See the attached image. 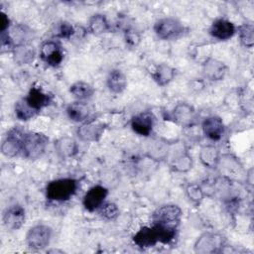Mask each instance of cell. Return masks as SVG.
<instances>
[{
	"instance_id": "obj_32",
	"label": "cell",
	"mask_w": 254,
	"mask_h": 254,
	"mask_svg": "<svg viewBox=\"0 0 254 254\" xmlns=\"http://www.w3.org/2000/svg\"><path fill=\"white\" fill-rule=\"evenodd\" d=\"M75 34V28L66 21H63L57 28V37L61 39L70 40Z\"/></svg>"
},
{
	"instance_id": "obj_21",
	"label": "cell",
	"mask_w": 254,
	"mask_h": 254,
	"mask_svg": "<svg viewBox=\"0 0 254 254\" xmlns=\"http://www.w3.org/2000/svg\"><path fill=\"white\" fill-rule=\"evenodd\" d=\"M176 73L177 71L172 65L163 63L155 67L152 72V77L159 86H166L174 80Z\"/></svg>"
},
{
	"instance_id": "obj_8",
	"label": "cell",
	"mask_w": 254,
	"mask_h": 254,
	"mask_svg": "<svg viewBox=\"0 0 254 254\" xmlns=\"http://www.w3.org/2000/svg\"><path fill=\"white\" fill-rule=\"evenodd\" d=\"M107 195L108 190L105 187L101 185H95L88 189V190L84 193L82 197V205L89 212L95 211L99 209L105 202Z\"/></svg>"
},
{
	"instance_id": "obj_3",
	"label": "cell",
	"mask_w": 254,
	"mask_h": 254,
	"mask_svg": "<svg viewBox=\"0 0 254 254\" xmlns=\"http://www.w3.org/2000/svg\"><path fill=\"white\" fill-rule=\"evenodd\" d=\"M48 142L49 138L42 133L26 132L23 138V157L29 160L39 159L45 153Z\"/></svg>"
},
{
	"instance_id": "obj_11",
	"label": "cell",
	"mask_w": 254,
	"mask_h": 254,
	"mask_svg": "<svg viewBox=\"0 0 254 254\" xmlns=\"http://www.w3.org/2000/svg\"><path fill=\"white\" fill-rule=\"evenodd\" d=\"M26 104L37 114L43 108L47 107L52 103L53 97L47 92H44L40 87H31L27 95L23 97Z\"/></svg>"
},
{
	"instance_id": "obj_37",
	"label": "cell",
	"mask_w": 254,
	"mask_h": 254,
	"mask_svg": "<svg viewBox=\"0 0 254 254\" xmlns=\"http://www.w3.org/2000/svg\"><path fill=\"white\" fill-rule=\"evenodd\" d=\"M49 253H53V252H56V253H64L63 250H59V249H51V250H48Z\"/></svg>"
},
{
	"instance_id": "obj_29",
	"label": "cell",
	"mask_w": 254,
	"mask_h": 254,
	"mask_svg": "<svg viewBox=\"0 0 254 254\" xmlns=\"http://www.w3.org/2000/svg\"><path fill=\"white\" fill-rule=\"evenodd\" d=\"M186 194L192 203L198 205L203 200L205 192L201 186L197 184H189L186 187Z\"/></svg>"
},
{
	"instance_id": "obj_30",
	"label": "cell",
	"mask_w": 254,
	"mask_h": 254,
	"mask_svg": "<svg viewBox=\"0 0 254 254\" xmlns=\"http://www.w3.org/2000/svg\"><path fill=\"white\" fill-rule=\"evenodd\" d=\"M99 210V214L108 221H113L115 220L120 213L119 207L117 206L116 203L114 202H104L101 207L98 209Z\"/></svg>"
},
{
	"instance_id": "obj_6",
	"label": "cell",
	"mask_w": 254,
	"mask_h": 254,
	"mask_svg": "<svg viewBox=\"0 0 254 254\" xmlns=\"http://www.w3.org/2000/svg\"><path fill=\"white\" fill-rule=\"evenodd\" d=\"M182 215H183V211L179 205L168 203V204H163L155 209V211L152 214V220H153V223H159V224L178 227V225L180 224Z\"/></svg>"
},
{
	"instance_id": "obj_36",
	"label": "cell",
	"mask_w": 254,
	"mask_h": 254,
	"mask_svg": "<svg viewBox=\"0 0 254 254\" xmlns=\"http://www.w3.org/2000/svg\"><path fill=\"white\" fill-rule=\"evenodd\" d=\"M10 19L4 12L0 13V33H5L10 29Z\"/></svg>"
},
{
	"instance_id": "obj_12",
	"label": "cell",
	"mask_w": 254,
	"mask_h": 254,
	"mask_svg": "<svg viewBox=\"0 0 254 254\" xmlns=\"http://www.w3.org/2000/svg\"><path fill=\"white\" fill-rule=\"evenodd\" d=\"M201 129L203 135L211 141H219L225 132V126L219 116L211 115L202 120Z\"/></svg>"
},
{
	"instance_id": "obj_1",
	"label": "cell",
	"mask_w": 254,
	"mask_h": 254,
	"mask_svg": "<svg viewBox=\"0 0 254 254\" xmlns=\"http://www.w3.org/2000/svg\"><path fill=\"white\" fill-rule=\"evenodd\" d=\"M77 188L78 183L72 178L53 180L46 186V197L50 201H67L75 194Z\"/></svg>"
},
{
	"instance_id": "obj_2",
	"label": "cell",
	"mask_w": 254,
	"mask_h": 254,
	"mask_svg": "<svg viewBox=\"0 0 254 254\" xmlns=\"http://www.w3.org/2000/svg\"><path fill=\"white\" fill-rule=\"evenodd\" d=\"M154 33L161 40H176L184 36L188 29L175 17H164L157 20L153 27Z\"/></svg>"
},
{
	"instance_id": "obj_20",
	"label": "cell",
	"mask_w": 254,
	"mask_h": 254,
	"mask_svg": "<svg viewBox=\"0 0 254 254\" xmlns=\"http://www.w3.org/2000/svg\"><path fill=\"white\" fill-rule=\"evenodd\" d=\"M65 113L69 120L73 122H83L88 118L90 109L85 101L76 100L66 106Z\"/></svg>"
},
{
	"instance_id": "obj_34",
	"label": "cell",
	"mask_w": 254,
	"mask_h": 254,
	"mask_svg": "<svg viewBox=\"0 0 254 254\" xmlns=\"http://www.w3.org/2000/svg\"><path fill=\"white\" fill-rule=\"evenodd\" d=\"M61 48V45L57 41H46L40 48V57L43 61H45L50 55H52L55 51Z\"/></svg>"
},
{
	"instance_id": "obj_27",
	"label": "cell",
	"mask_w": 254,
	"mask_h": 254,
	"mask_svg": "<svg viewBox=\"0 0 254 254\" xmlns=\"http://www.w3.org/2000/svg\"><path fill=\"white\" fill-rule=\"evenodd\" d=\"M240 44L245 48H252L254 45V26L252 23H244L236 28Z\"/></svg>"
},
{
	"instance_id": "obj_33",
	"label": "cell",
	"mask_w": 254,
	"mask_h": 254,
	"mask_svg": "<svg viewBox=\"0 0 254 254\" xmlns=\"http://www.w3.org/2000/svg\"><path fill=\"white\" fill-rule=\"evenodd\" d=\"M124 40L129 48H136L141 42V36L138 31L133 28H126L124 31Z\"/></svg>"
},
{
	"instance_id": "obj_13",
	"label": "cell",
	"mask_w": 254,
	"mask_h": 254,
	"mask_svg": "<svg viewBox=\"0 0 254 254\" xmlns=\"http://www.w3.org/2000/svg\"><path fill=\"white\" fill-rule=\"evenodd\" d=\"M173 121L181 127L190 126L195 118V109L192 105L187 102L178 103L171 113Z\"/></svg>"
},
{
	"instance_id": "obj_10",
	"label": "cell",
	"mask_w": 254,
	"mask_h": 254,
	"mask_svg": "<svg viewBox=\"0 0 254 254\" xmlns=\"http://www.w3.org/2000/svg\"><path fill=\"white\" fill-rule=\"evenodd\" d=\"M155 122L156 117L151 111H143L132 117L130 125L136 134L148 137L153 131Z\"/></svg>"
},
{
	"instance_id": "obj_26",
	"label": "cell",
	"mask_w": 254,
	"mask_h": 254,
	"mask_svg": "<svg viewBox=\"0 0 254 254\" xmlns=\"http://www.w3.org/2000/svg\"><path fill=\"white\" fill-rule=\"evenodd\" d=\"M69 93L78 101H85L94 94V88L88 82L78 80L69 86Z\"/></svg>"
},
{
	"instance_id": "obj_9",
	"label": "cell",
	"mask_w": 254,
	"mask_h": 254,
	"mask_svg": "<svg viewBox=\"0 0 254 254\" xmlns=\"http://www.w3.org/2000/svg\"><path fill=\"white\" fill-rule=\"evenodd\" d=\"M26 220L25 208L20 204L8 206L2 214V221L8 230H18L22 227Z\"/></svg>"
},
{
	"instance_id": "obj_22",
	"label": "cell",
	"mask_w": 254,
	"mask_h": 254,
	"mask_svg": "<svg viewBox=\"0 0 254 254\" xmlns=\"http://www.w3.org/2000/svg\"><path fill=\"white\" fill-rule=\"evenodd\" d=\"M106 85L112 93H122L127 87V77L122 70L114 68L107 75Z\"/></svg>"
},
{
	"instance_id": "obj_19",
	"label": "cell",
	"mask_w": 254,
	"mask_h": 254,
	"mask_svg": "<svg viewBox=\"0 0 254 254\" xmlns=\"http://www.w3.org/2000/svg\"><path fill=\"white\" fill-rule=\"evenodd\" d=\"M5 33L8 34L12 42L13 48L16 46L29 44L30 41L33 39V34H34L32 29H30L27 25H24V24L15 25Z\"/></svg>"
},
{
	"instance_id": "obj_24",
	"label": "cell",
	"mask_w": 254,
	"mask_h": 254,
	"mask_svg": "<svg viewBox=\"0 0 254 254\" xmlns=\"http://www.w3.org/2000/svg\"><path fill=\"white\" fill-rule=\"evenodd\" d=\"M110 28L111 27L106 16L99 13L92 15L87 23V31L94 36H100L102 34H105L109 32Z\"/></svg>"
},
{
	"instance_id": "obj_16",
	"label": "cell",
	"mask_w": 254,
	"mask_h": 254,
	"mask_svg": "<svg viewBox=\"0 0 254 254\" xmlns=\"http://www.w3.org/2000/svg\"><path fill=\"white\" fill-rule=\"evenodd\" d=\"M106 126L98 122H84L76 130L77 137L84 142H97L103 136Z\"/></svg>"
},
{
	"instance_id": "obj_31",
	"label": "cell",
	"mask_w": 254,
	"mask_h": 254,
	"mask_svg": "<svg viewBox=\"0 0 254 254\" xmlns=\"http://www.w3.org/2000/svg\"><path fill=\"white\" fill-rule=\"evenodd\" d=\"M15 115L18 119L23 120V121H27L29 119H32L36 113L26 104V102L24 101V99H20L19 101H17V103L15 104Z\"/></svg>"
},
{
	"instance_id": "obj_15",
	"label": "cell",
	"mask_w": 254,
	"mask_h": 254,
	"mask_svg": "<svg viewBox=\"0 0 254 254\" xmlns=\"http://www.w3.org/2000/svg\"><path fill=\"white\" fill-rule=\"evenodd\" d=\"M201 68L204 77L211 81L222 80L227 72L226 64L223 62L212 57L204 60Z\"/></svg>"
},
{
	"instance_id": "obj_17",
	"label": "cell",
	"mask_w": 254,
	"mask_h": 254,
	"mask_svg": "<svg viewBox=\"0 0 254 254\" xmlns=\"http://www.w3.org/2000/svg\"><path fill=\"white\" fill-rule=\"evenodd\" d=\"M134 244L140 248L154 247L159 243L157 230L154 225L141 227L132 237Z\"/></svg>"
},
{
	"instance_id": "obj_18",
	"label": "cell",
	"mask_w": 254,
	"mask_h": 254,
	"mask_svg": "<svg viewBox=\"0 0 254 254\" xmlns=\"http://www.w3.org/2000/svg\"><path fill=\"white\" fill-rule=\"evenodd\" d=\"M55 149L58 156L62 159L73 158L78 153L77 142L69 136H63L55 143Z\"/></svg>"
},
{
	"instance_id": "obj_5",
	"label": "cell",
	"mask_w": 254,
	"mask_h": 254,
	"mask_svg": "<svg viewBox=\"0 0 254 254\" xmlns=\"http://www.w3.org/2000/svg\"><path fill=\"white\" fill-rule=\"evenodd\" d=\"M225 246L224 238L214 232H203L197 237L193 244V251L198 254H212L223 251Z\"/></svg>"
},
{
	"instance_id": "obj_7",
	"label": "cell",
	"mask_w": 254,
	"mask_h": 254,
	"mask_svg": "<svg viewBox=\"0 0 254 254\" xmlns=\"http://www.w3.org/2000/svg\"><path fill=\"white\" fill-rule=\"evenodd\" d=\"M25 131L20 128L11 129L1 144V152L4 156L9 158H14L19 155H22L23 149V138L25 135Z\"/></svg>"
},
{
	"instance_id": "obj_25",
	"label": "cell",
	"mask_w": 254,
	"mask_h": 254,
	"mask_svg": "<svg viewBox=\"0 0 254 254\" xmlns=\"http://www.w3.org/2000/svg\"><path fill=\"white\" fill-rule=\"evenodd\" d=\"M14 61L18 64H29L34 62L36 51L30 44L16 46L12 50Z\"/></svg>"
},
{
	"instance_id": "obj_35",
	"label": "cell",
	"mask_w": 254,
	"mask_h": 254,
	"mask_svg": "<svg viewBox=\"0 0 254 254\" xmlns=\"http://www.w3.org/2000/svg\"><path fill=\"white\" fill-rule=\"evenodd\" d=\"M63 61H64V52H63V49L61 47L60 49L55 51L52 55H50L44 62L48 65L56 67V66H59L63 63Z\"/></svg>"
},
{
	"instance_id": "obj_14",
	"label": "cell",
	"mask_w": 254,
	"mask_h": 254,
	"mask_svg": "<svg viewBox=\"0 0 254 254\" xmlns=\"http://www.w3.org/2000/svg\"><path fill=\"white\" fill-rule=\"evenodd\" d=\"M208 33L218 41H227L235 35L236 27L231 21L225 18H218L212 22Z\"/></svg>"
},
{
	"instance_id": "obj_23",
	"label": "cell",
	"mask_w": 254,
	"mask_h": 254,
	"mask_svg": "<svg viewBox=\"0 0 254 254\" xmlns=\"http://www.w3.org/2000/svg\"><path fill=\"white\" fill-rule=\"evenodd\" d=\"M198 157L201 164L208 169L216 168L221 159L219 150L213 145L202 146L200 148Z\"/></svg>"
},
{
	"instance_id": "obj_28",
	"label": "cell",
	"mask_w": 254,
	"mask_h": 254,
	"mask_svg": "<svg viewBox=\"0 0 254 254\" xmlns=\"http://www.w3.org/2000/svg\"><path fill=\"white\" fill-rule=\"evenodd\" d=\"M193 166V161L191 156L187 153L184 152L182 154H180L179 156H177L173 162H172V170L177 172V173H187L190 170H191Z\"/></svg>"
},
{
	"instance_id": "obj_4",
	"label": "cell",
	"mask_w": 254,
	"mask_h": 254,
	"mask_svg": "<svg viewBox=\"0 0 254 254\" xmlns=\"http://www.w3.org/2000/svg\"><path fill=\"white\" fill-rule=\"evenodd\" d=\"M53 235L52 228L44 223H38L29 228L26 234L28 247L35 251H40L49 246Z\"/></svg>"
}]
</instances>
